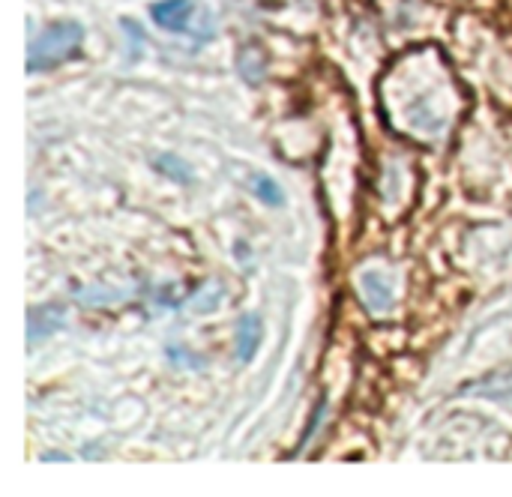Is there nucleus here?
<instances>
[{"mask_svg":"<svg viewBox=\"0 0 512 497\" xmlns=\"http://www.w3.org/2000/svg\"><path fill=\"white\" fill-rule=\"evenodd\" d=\"M381 96H387L384 111L396 132L435 141L447 132L450 117L456 114V87L450 72L444 69L438 51H423V87L414 84L408 63H396L387 81L381 84Z\"/></svg>","mask_w":512,"mask_h":497,"instance_id":"nucleus-1","label":"nucleus"},{"mask_svg":"<svg viewBox=\"0 0 512 497\" xmlns=\"http://www.w3.org/2000/svg\"><path fill=\"white\" fill-rule=\"evenodd\" d=\"M81 39H84L81 24H75V21H57V24H51L42 36H36L30 42L27 69L30 72H39V69H51V66L63 63L66 57H72L81 48Z\"/></svg>","mask_w":512,"mask_h":497,"instance_id":"nucleus-2","label":"nucleus"},{"mask_svg":"<svg viewBox=\"0 0 512 497\" xmlns=\"http://www.w3.org/2000/svg\"><path fill=\"white\" fill-rule=\"evenodd\" d=\"M195 9H198V0H159L150 6V15L159 27L174 30V33H186Z\"/></svg>","mask_w":512,"mask_h":497,"instance_id":"nucleus-3","label":"nucleus"},{"mask_svg":"<svg viewBox=\"0 0 512 497\" xmlns=\"http://www.w3.org/2000/svg\"><path fill=\"white\" fill-rule=\"evenodd\" d=\"M258 342H261V318L258 315L240 318V327H237V357L243 363H249L255 357Z\"/></svg>","mask_w":512,"mask_h":497,"instance_id":"nucleus-4","label":"nucleus"},{"mask_svg":"<svg viewBox=\"0 0 512 497\" xmlns=\"http://www.w3.org/2000/svg\"><path fill=\"white\" fill-rule=\"evenodd\" d=\"M63 324V312L60 309H45V315H42V309H36V312H30V318H27V327H30V342L36 345L45 333H51V330H57Z\"/></svg>","mask_w":512,"mask_h":497,"instance_id":"nucleus-5","label":"nucleus"},{"mask_svg":"<svg viewBox=\"0 0 512 497\" xmlns=\"http://www.w3.org/2000/svg\"><path fill=\"white\" fill-rule=\"evenodd\" d=\"M384 279L381 276H366L363 279V288H366V303H369V309L372 312H387L390 306H393V294H390V288L387 285H381Z\"/></svg>","mask_w":512,"mask_h":497,"instance_id":"nucleus-6","label":"nucleus"},{"mask_svg":"<svg viewBox=\"0 0 512 497\" xmlns=\"http://www.w3.org/2000/svg\"><path fill=\"white\" fill-rule=\"evenodd\" d=\"M255 192L261 195V201H267V204H282V189L270 180V177H255Z\"/></svg>","mask_w":512,"mask_h":497,"instance_id":"nucleus-7","label":"nucleus"}]
</instances>
